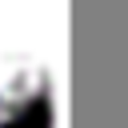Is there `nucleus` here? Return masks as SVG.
Segmentation results:
<instances>
[{
	"label": "nucleus",
	"mask_w": 128,
	"mask_h": 128,
	"mask_svg": "<svg viewBox=\"0 0 128 128\" xmlns=\"http://www.w3.org/2000/svg\"><path fill=\"white\" fill-rule=\"evenodd\" d=\"M60 40L64 0H0V124L44 96Z\"/></svg>",
	"instance_id": "nucleus-1"
}]
</instances>
